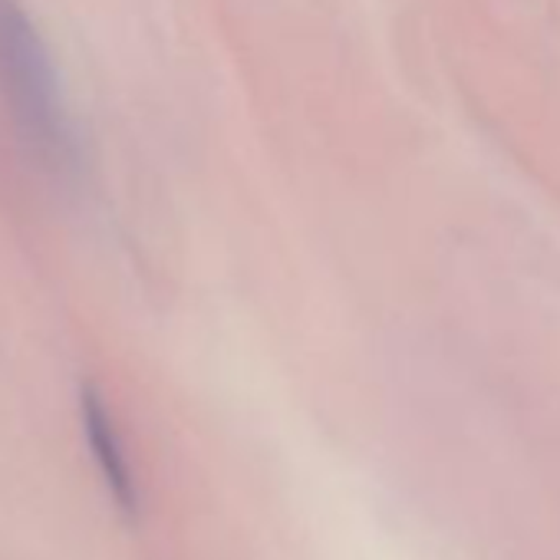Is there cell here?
I'll return each mask as SVG.
<instances>
[{"label":"cell","mask_w":560,"mask_h":560,"mask_svg":"<svg viewBox=\"0 0 560 560\" xmlns=\"http://www.w3.org/2000/svg\"><path fill=\"white\" fill-rule=\"evenodd\" d=\"M0 90L27 132L50 159H67L70 129L50 54L21 0H0Z\"/></svg>","instance_id":"obj_1"},{"label":"cell","mask_w":560,"mask_h":560,"mask_svg":"<svg viewBox=\"0 0 560 560\" xmlns=\"http://www.w3.org/2000/svg\"><path fill=\"white\" fill-rule=\"evenodd\" d=\"M83 432H86V445L93 452V462L113 494V501L122 508V511H132L139 494H136V478H132V468H129V458H126V448H122V439L116 432V422L106 409V402L86 389L83 393Z\"/></svg>","instance_id":"obj_2"}]
</instances>
